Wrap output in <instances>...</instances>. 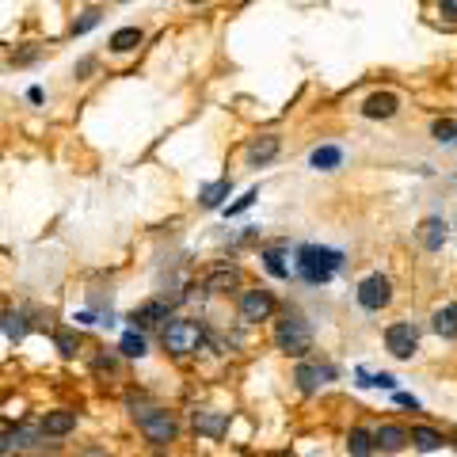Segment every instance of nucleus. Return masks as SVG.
<instances>
[{
  "mask_svg": "<svg viewBox=\"0 0 457 457\" xmlns=\"http://www.w3.org/2000/svg\"><path fill=\"white\" fill-rule=\"evenodd\" d=\"M343 149L339 145H320V149H313L309 153V168H316V172H335V168L343 164Z\"/></svg>",
  "mask_w": 457,
  "mask_h": 457,
  "instance_id": "nucleus-21",
  "label": "nucleus"
},
{
  "mask_svg": "<svg viewBox=\"0 0 457 457\" xmlns=\"http://www.w3.org/2000/svg\"><path fill=\"white\" fill-rule=\"evenodd\" d=\"M99 20H104V12H99V8H88V12H80V20H73L69 31H73V35H88Z\"/></svg>",
  "mask_w": 457,
  "mask_h": 457,
  "instance_id": "nucleus-29",
  "label": "nucleus"
},
{
  "mask_svg": "<svg viewBox=\"0 0 457 457\" xmlns=\"http://www.w3.org/2000/svg\"><path fill=\"white\" fill-rule=\"evenodd\" d=\"M446 221L442 218H427L423 225H419V244H423L427 251H442V244H446Z\"/></svg>",
  "mask_w": 457,
  "mask_h": 457,
  "instance_id": "nucleus-20",
  "label": "nucleus"
},
{
  "mask_svg": "<svg viewBox=\"0 0 457 457\" xmlns=\"http://www.w3.org/2000/svg\"><path fill=\"white\" fill-rule=\"evenodd\" d=\"M229 194H232V180H218V183H206V187L199 191V202L206 210H221Z\"/></svg>",
  "mask_w": 457,
  "mask_h": 457,
  "instance_id": "nucleus-25",
  "label": "nucleus"
},
{
  "mask_svg": "<svg viewBox=\"0 0 457 457\" xmlns=\"http://www.w3.org/2000/svg\"><path fill=\"white\" fill-rule=\"evenodd\" d=\"M168 320H172V301H168V297H149V301H142L134 313H130V324H134L137 332L164 328Z\"/></svg>",
  "mask_w": 457,
  "mask_h": 457,
  "instance_id": "nucleus-9",
  "label": "nucleus"
},
{
  "mask_svg": "<svg viewBox=\"0 0 457 457\" xmlns=\"http://www.w3.org/2000/svg\"><path fill=\"white\" fill-rule=\"evenodd\" d=\"M96 69H99V58H92V54H88V58H80L77 65H73V77H77V80H88Z\"/></svg>",
  "mask_w": 457,
  "mask_h": 457,
  "instance_id": "nucleus-32",
  "label": "nucleus"
},
{
  "mask_svg": "<svg viewBox=\"0 0 457 457\" xmlns=\"http://www.w3.org/2000/svg\"><path fill=\"white\" fill-rule=\"evenodd\" d=\"M39 58H42L39 46H27V50H15L12 54V65H31V61H39Z\"/></svg>",
  "mask_w": 457,
  "mask_h": 457,
  "instance_id": "nucleus-33",
  "label": "nucleus"
},
{
  "mask_svg": "<svg viewBox=\"0 0 457 457\" xmlns=\"http://www.w3.org/2000/svg\"><path fill=\"white\" fill-rule=\"evenodd\" d=\"M408 438H412V446H415L419 453H434V450H442V446H450V438L438 431V427H431V423L408 427Z\"/></svg>",
  "mask_w": 457,
  "mask_h": 457,
  "instance_id": "nucleus-18",
  "label": "nucleus"
},
{
  "mask_svg": "<svg viewBox=\"0 0 457 457\" xmlns=\"http://www.w3.org/2000/svg\"><path fill=\"white\" fill-rule=\"evenodd\" d=\"M0 328H4V335L12 343H20L27 332H31V320H27V313L23 309H8V313H0Z\"/></svg>",
  "mask_w": 457,
  "mask_h": 457,
  "instance_id": "nucleus-24",
  "label": "nucleus"
},
{
  "mask_svg": "<svg viewBox=\"0 0 457 457\" xmlns=\"http://www.w3.org/2000/svg\"><path fill=\"white\" fill-rule=\"evenodd\" d=\"M431 137L438 145H453L457 142V118H434V123H431Z\"/></svg>",
  "mask_w": 457,
  "mask_h": 457,
  "instance_id": "nucleus-28",
  "label": "nucleus"
},
{
  "mask_svg": "<svg viewBox=\"0 0 457 457\" xmlns=\"http://www.w3.org/2000/svg\"><path fill=\"white\" fill-rule=\"evenodd\" d=\"M256 199H259V187L244 191V194H240L237 202H232V206H225V218H237V213H244V210H248V206H251V202H256Z\"/></svg>",
  "mask_w": 457,
  "mask_h": 457,
  "instance_id": "nucleus-30",
  "label": "nucleus"
},
{
  "mask_svg": "<svg viewBox=\"0 0 457 457\" xmlns=\"http://www.w3.org/2000/svg\"><path fill=\"white\" fill-rule=\"evenodd\" d=\"M118 4H126V0H118Z\"/></svg>",
  "mask_w": 457,
  "mask_h": 457,
  "instance_id": "nucleus-41",
  "label": "nucleus"
},
{
  "mask_svg": "<svg viewBox=\"0 0 457 457\" xmlns=\"http://www.w3.org/2000/svg\"><path fill=\"white\" fill-rule=\"evenodd\" d=\"M347 453L351 457H374L377 453L374 431H366V427H351V431H347Z\"/></svg>",
  "mask_w": 457,
  "mask_h": 457,
  "instance_id": "nucleus-22",
  "label": "nucleus"
},
{
  "mask_svg": "<svg viewBox=\"0 0 457 457\" xmlns=\"http://www.w3.org/2000/svg\"><path fill=\"white\" fill-rule=\"evenodd\" d=\"M54 347L61 351V358H77L80 351V335L73 328H54Z\"/></svg>",
  "mask_w": 457,
  "mask_h": 457,
  "instance_id": "nucleus-27",
  "label": "nucleus"
},
{
  "mask_svg": "<svg viewBox=\"0 0 457 457\" xmlns=\"http://www.w3.org/2000/svg\"><path fill=\"white\" fill-rule=\"evenodd\" d=\"M396 111H400V96H396V92H374V96L362 99V115L374 118V123L396 118Z\"/></svg>",
  "mask_w": 457,
  "mask_h": 457,
  "instance_id": "nucleus-15",
  "label": "nucleus"
},
{
  "mask_svg": "<svg viewBox=\"0 0 457 457\" xmlns=\"http://www.w3.org/2000/svg\"><path fill=\"white\" fill-rule=\"evenodd\" d=\"M438 15H446V23H457V0H438Z\"/></svg>",
  "mask_w": 457,
  "mask_h": 457,
  "instance_id": "nucleus-34",
  "label": "nucleus"
},
{
  "mask_svg": "<svg viewBox=\"0 0 457 457\" xmlns=\"http://www.w3.org/2000/svg\"><path fill=\"white\" fill-rule=\"evenodd\" d=\"M278 313V297L267 290V286H251V290H240L237 297V316L240 324H263V320H275Z\"/></svg>",
  "mask_w": 457,
  "mask_h": 457,
  "instance_id": "nucleus-4",
  "label": "nucleus"
},
{
  "mask_svg": "<svg viewBox=\"0 0 457 457\" xmlns=\"http://www.w3.org/2000/svg\"><path fill=\"white\" fill-rule=\"evenodd\" d=\"M161 343L164 351H172L175 358H187V354H199L210 343V332L202 320L194 316H172V320L161 328Z\"/></svg>",
  "mask_w": 457,
  "mask_h": 457,
  "instance_id": "nucleus-2",
  "label": "nucleus"
},
{
  "mask_svg": "<svg viewBox=\"0 0 457 457\" xmlns=\"http://www.w3.org/2000/svg\"><path fill=\"white\" fill-rule=\"evenodd\" d=\"M385 351L400 362H412L419 354V328L412 320H396L385 328Z\"/></svg>",
  "mask_w": 457,
  "mask_h": 457,
  "instance_id": "nucleus-7",
  "label": "nucleus"
},
{
  "mask_svg": "<svg viewBox=\"0 0 457 457\" xmlns=\"http://www.w3.org/2000/svg\"><path fill=\"white\" fill-rule=\"evenodd\" d=\"M187 4H206V0H187Z\"/></svg>",
  "mask_w": 457,
  "mask_h": 457,
  "instance_id": "nucleus-40",
  "label": "nucleus"
},
{
  "mask_svg": "<svg viewBox=\"0 0 457 457\" xmlns=\"http://www.w3.org/2000/svg\"><path fill=\"white\" fill-rule=\"evenodd\" d=\"M343 267V251L324 248V244H301L294 251V275L305 286H324L335 278V270Z\"/></svg>",
  "mask_w": 457,
  "mask_h": 457,
  "instance_id": "nucleus-1",
  "label": "nucleus"
},
{
  "mask_svg": "<svg viewBox=\"0 0 457 457\" xmlns=\"http://www.w3.org/2000/svg\"><path fill=\"white\" fill-rule=\"evenodd\" d=\"M4 453H12V427L0 423V457H4Z\"/></svg>",
  "mask_w": 457,
  "mask_h": 457,
  "instance_id": "nucleus-35",
  "label": "nucleus"
},
{
  "mask_svg": "<svg viewBox=\"0 0 457 457\" xmlns=\"http://www.w3.org/2000/svg\"><path fill=\"white\" fill-rule=\"evenodd\" d=\"M374 446H377V453H400L404 446H412V438H408L404 423H377L374 427Z\"/></svg>",
  "mask_w": 457,
  "mask_h": 457,
  "instance_id": "nucleus-13",
  "label": "nucleus"
},
{
  "mask_svg": "<svg viewBox=\"0 0 457 457\" xmlns=\"http://www.w3.org/2000/svg\"><path fill=\"white\" fill-rule=\"evenodd\" d=\"M294 381H297V393L301 396H313V393H320L328 381H335V366L316 362V358H301L297 370H294Z\"/></svg>",
  "mask_w": 457,
  "mask_h": 457,
  "instance_id": "nucleus-8",
  "label": "nucleus"
},
{
  "mask_svg": "<svg viewBox=\"0 0 457 457\" xmlns=\"http://www.w3.org/2000/svg\"><path fill=\"white\" fill-rule=\"evenodd\" d=\"M39 427H42L46 438H65V434L77 431V412H73V408H54V412H46L39 419Z\"/></svg>",
  "mask_w": 457,
  "mask_h": 457,
  "instance_id": "nucleus-16",
  "label": "nucleus"
},
{
  "mask_svg": "<svg viewBox=\"0 0 457 457\" xmlns=\"http://www.w3.org/2000/svg\"><path fill=\"white\" fill-rule=\"evenodd\" d=\"M118 351H123L126 358H145L149 343H145V335L137 332V328H130V332H123V339H118Z\"/></svg>",
  "mask_w": 457,
  "mask_h": 457,
  "instance_id": "nucleus-26",
  "label": "nucleus"
},
{
  "mask_svg": "<svg viewBox=\"0 0 457 457\" xmlns=\"http://www.w3.org/2000/svg\"><path fill=\"white\" fill-rule=\"evenodd\" d=\"M450 446H457V431H453V434H450Z\"/></svg>",
  "mask_w": 457,
  "mask_h": 457,
  "instance_id": "nucleus-39",
  "label": "nucleus"
},
{
  "mask_svg": "<svg viewBox=\"0 0 457 457\" xmlns=\"http://www.w3.org/2000/svg\"><path fill=\"white\" fill-rule=\"evenodd\" d=\"M27 99H31V104H42V99H46V92L39 88V84H35V88H27Z\"/></svg>",
  "mask_w": 457,
  "mask_h": 457,
  "instance_id": "nucleus-38",
  "label": "nucleus"
},
{
  "mask_svg": "<svg viewBox=\"0 0 457 457\" xmlns=\"http://www.w3.org/2000/svg\"><path fill=\"white\" fill-rule=\"evenodd\" d=\"M431 332L438 339H457V301L450 305H438L431 313Z\"/></svg>",
  "mask_w": 457,
  "mask_h": 457,
  "instance_id": "nucleus-19",
  "label": "nucleus"
},
{
  "mask_svg": "<svg viewBox=\"0 0 457 457\" xmlns=\"http://www.w3.org/2000/svg\"><path fill=\"white\" fill-rule=\"evenodd\" d=\"M137 427H142V434L153 446H168V442L180 438V415L168 412V408H161V404H153L149 412L137 415Z\"/></svg>",
  "mask_w": 457,
  "mask_h": 457,
  "instance_id": "nucleus-5",
  "label": "nucleus"
},
{
  "mask_svg": "<svg viewBox=\"0 0 457 457\" xmlns=\"http://www.w3.org/2000/svg\"><path fill=\"white\" fill-rule=\"evenodd\" d=\"M96 374H111V377L118 374V354H115V351L96 354Z\"/></svg>",
  "mask_w": 457,
  "mask_h": 457,
  "instance_id": "nucleus-31",
  "label": "nucleus"
},
{
  "mask_svg": "<svg viewBox=\"0 0 457 457\" xmlns=\"http://www.w3.org/2000/svg\"><path fill=\"white\" fill-rule=\"evenodd\" d=\"M393 400H396V404H404V408H412V412H415V408H419V400H415L412 393H396Z\"/></svg>",
  "mask_w": 457,
  "mask_h": 457,
  "instance_id": "nucleus-37",
  "label": "nucleus"
},
{
  "mask_svg": "<svg viewBox=\"0 0 457 457\" xmlns=\"http://www.w3.org/2000/svg\"><path fill=\"white\" fill-rule=\"evenodd\" d=\"M275 347L290 358H309L313 351V328L297 309H286L282 316L275 320Z\"/></svg>",
  "mask_w": 457,
  "mask_h": 457,
  "instance_id": "nucleus-3",
  "label": "nucleus"
},
{
  "mask_svg": "<svg viewBox=\"0 0 457 457\" xmlns=\"http://www.w3.org/2000/svg\"><path fill=\"white\" fill-rule=\"evenodd\" d=\"M145 42V35H142V27H118L115 35H111V54H134L137 46Z\"/></svg>",
  "mask_w": 457,
  "mask_h": 457,
  "instance_id": "nucleus-23",
  "label": "nucleus"
},
{
  "mask_svg": "<svg viewBox=\"0 0 457 457\" xmlns=\"http://www.w3.org/2000/svg\"><path fill=\"white\" fill-rule=\"evenodd\" d=\"M259 259H263V270L270 278H290L294 275L290 240H270V244H263L259 248Z\"/></svg>",
  "mask_w": 457,
  "mask_h": 457,
  "instance_id": "nucleus-10",
  "label": "nucleus"
},
{
  "mask_svg": "<svg viewBox=\"0 0 457 457\" xmlns=\"http://www.w3.org/2000/svg\"><path fill=\"white\" fill-rule=\"evenodd\" d=\"M156 457H164V453H156Z\"/></svg>",
  "mask_w": 457,
  "mask_h": 457,
  "instance_id": "nucleus-42",
  "label": "nucleus"
},
{
  "mask_svg": "<svg viewBox=\"0 0 457 457\" xmlns=\"http://www.w3.org/2000/svg\"><path fill=\"white\" fill-rule=\"evenodd\" d=\"M354 297H358V305L366 313H381V309H389L393 305V282H389V275H366L358 282V290H354Z\"/></svg>",
  "mask_w": 457,
  "mask_h": 457,
  "instance_id": "nucleus-6",
  "label": "nucleus"
},
{
  "mask_svg": "<svg viewBox=\"0 0 457 457\" xmlns=\"http://www.w3.org/2000/svg\"><path fill=\"white\" fill-rule=\"evenodd\" d=\"M77 457H115L111 450H104V446H88V450H80Z\"/></svg>",
  "mask_w": 457,
  "mask_h": 457,
  "instance_id": "nucleus-36",
  "label": "nucleus"
},
{
  "mask_svg": "<svg viewBox=\"0 0 457 457\" xmlns=\"http://www.w3.org/2000/svg\"><path fill=\"white\" fill-rule=\"evenodd\" d=\"M46 442L39 423H15L12 427V453H39Z\"/></svg>",
  "mask_w": 457,
  "mask_h": 457,
  "instance_id": "nucleus-17",
  "label": "nucleus"
},
{
  "mask_svg": "<svg viewBox=\"0 0 457 457\" xmlns=\"http://www.w3.org/2000/svg\"><path fill=\"white\" fill-rule=\"evenodd\" d=\"M278 149H282V137L278 134H259V137L248 142L244 161H248V168H263V164H270L278 156Z\"/></svg>",
  "mask_w": 457,
  "mask_h": 457,
  "instance_id": "nucleus-12",
  "label": "nucleus"
},
{
  "mask_svg": "<svg viewBox=\"0 0 457 457\" xmlns=\"http://www.w3.org/2000/svg\"><path fill=\"white\" fill-rule=\"evenodd\" d=\"M194 431H199L202 438H210V442H221L229 431V412H213V408H202V412L191 415Z\"/></svg>",
  "mask_w": 457,
  "mask_h": 457,
  "instance_id": "nucleus-14",
  "label": "nucleus"
},
{
  "mask_svg": "<svg viewBox=\"0 0 457 457\" xmlns=\"http://www.w3.org/2000/svg\"><path fill=\"white\" fill-rule=\"evenodd\" d=\"M240 286H244V275H240L237 263H221L202 278V290L206 294H232V290H240Z\"/></svg>",
  "mask_w": 457,
  "mask_h": 457,
  "instance_id": "nucleus-11",
  "label": "nucleus"
}]
</instances>
